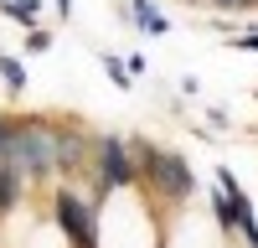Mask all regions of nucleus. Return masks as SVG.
Listing matches in <instances>:
<instances>
[{
  "instance_id": "1",
  "label": "nucleus",
  "mask_w": 258,
  "mask_h": 248,
  "mask_svg": "<svg viewBox=\"0 0 258 248\" xmlns=\"http://www.w3.org/2000/svg\"><path fill=\"white\" fill-rule=\"evenodd\" d=\"M135 145V165H140V186L150 192V202H165V207H186L197 197V165H191L181 150L170 145H155L145 135H129Z\"/></svg>"
},
{
  "instance_id": "2",
  "label": "nucleus",
  "mask_w": 258,
  "mask_h": 248,
  "mask_svg": "<svg viewBox=\"0 0 258 248\" xmlns=\"http://www.w3.org/2000/svg\"><path fill=\"white\" fill-rule=\"evenodd\" d=\"M6 165H16V171L26 176V186H52L57 181V119H47V114H11Z\"/></svg>"
},
{
  "instance_id": "3",
  "label": "nucleus",
  "mask_w": 258,
  "mask_h": 248,
  "mask_svg": "<svg viewBox=\"0 0 258 248\" xmlns=\"http://www.w3.org/2000/svg\"><path fill=\"white\" fill-rule=\"evenodd\" d=\"M52 222L68 248H98V222H103V197H93V186L57 181L52 186Z\"/></svg>"
},
{
  "instance_id": "4",
  "label": "nucleus",
  "mask_w": 258,
  "mask_h": 248,
  "mask_svg": "<svg viewBox=\"0 0 258 248\" xmlns=\"http://www.w3.org/2000/svg\"><path fill=\"white\" fill-rule=\"evenodd\" d=\"M93 197H114V192H129L140 186V165H135V145L129 135H114V130H98L93 135V150H88V176Z\"/></svg>"
},
{
  "instance_id": "5",
  "label": "nucleus",
  "mask_w": 258,
  "mask_h": 248,
  "mask_svg": "<svg viewBox=\"0 0 258 248\" xmlns=\"http://www.w3.org/2000/svg\"><path fill=\"white\" fill-rule=\"evenodd\" d=\"M88 150H93V135L78 119H57V181L88 176Z\"/></svg>"
},
{
  "instance_id": "6",
  "label": "nucleus",
  "mask_w": 258,
  "mask_h": 248,
  "mask_svg": "<svg viewBox=\"0 0 258 248\" xmlns=\"http://www.w3.org/2000/svg\"><path fill=\"white\" fill-rule=\"evenodd\" d=\"M119 21H124V26H135V31H145V36H165V31H170V16L155 6V0H124V6H119Z\"/></svg>"
},
{
  "instance_id": "7",
  "label": "nucleus",
  "mask_w": 258,
  "mask_h": 248,
  "mask_svg": "<svg viewBox=\"0 0 258 248\" xmlns=\"http://www.w3.org/2000/svg\"><path fill=\"white\" fill-rule=\"evenodd\" d=\"M207 207H212V217H217V233H222V243H238V212H232V202H227V192H222V186H212Z\"/></svg>"
},
{
  "instance_id": "8",
  "label": "nucleus",
  "mask_w": 258,
  "mask_h": 248,
  "mask_svg": "<svg viewBox=\"0 0 258 248\" xmlns=\"http://www.w3.org/2000/svg\"><path fill=\"white\" fill-rule=\"evenodd\" d=\"M41 11H47V0H0V16L16 21V26H36Z\"/></svg>"
},
{
  "instance_id": "9",
  "label": "nucleus",
  "mask_w": 258,
  "mask_h": 248,
  "mask_svg": "<svg viewBox=\"0 0 258 248\" xmlns=\"http://www.w3.org/2000/svg\"><path fill=\"white\" fill-rule=\"evenodd\" d=\"M0 78H6V93L16 98L21 88H26V62H21V57H11V52H0Z\"/></svg>"
},
{
  "instance_id": "10",
  "label": "nucleus",
  "mask_w": 258,
  "mask_h": 248,
  "mask_svg": "<svg viewBox=\"0 0 258 248\" xmlns=\"http://www.w3.org/2000/svg\"><path fill=\"white\" fill-rule=\"evenodd\" d=\"M98 68L109 73V83H114V88H135V83H129L135 73H129V62H124V57H114V52H98Z\"/></svg>"
},
{
  "instance_id": "11",
  "label": "nucleus",
  "mask_w": 258,
  "mask_h": 248,
  "mask_svg": "<svg viewBox=\"0 0 258 248\" xmlns=\"http://www.w3.org/2000/svg\"><path fill=\"white\" fill-rule=\"evenodd\" d=\"M52 26H41V21H36V26H26V41H21V52H26V57H41V52H52Z\"/></svg>"
},
{
  "instance_id": "12",
  "label": "nucleus",
  "mask_w": 258,
  "mask_h": 248,
  "mask_svg": "<svg viewBox=\"0 0 258 248\" xmlns=\"http://www.w3.org/2000/svg\"><path fill=\"white\" fill-rule=\"evenodd\" d=\"M202 11H212V16H248L243 0H202Z\"/></svg>"
},
{
  "instance_id": "13",
  "label": "nucleus",
  "mask_w": 258,
  "mask_h": 248,
  "mask_svg": "<svg viewBox=\"0 0 258 248\" xmlns=\"http://www.w3.org/2000/svg\"><path fill=\"white\" fill-rule=\"evenodd\" d=\"M227 47H238V52H253V57H258V31H253V26H243L238 36L227 41Z\"/></svg>"
},
{
  "instance_id": "14",
  "label": "nucleus",
  "mask_w": 258,
  "mask_h": 248,
  "mask_svg": "<svg viewBox=\"0 0 258 248\" xmlns=\"http://www.w3.org/2000/svg\"><path fill=\"white\" fill-rule=\"evenodd\" d=\"M57 16H62V21H68V16H73V0H57Z\"/></svg>"
},
{
  "instance_id": "15",
  "label": "nucleus",
  "mask_w": 258,
  "mask_h": 248,
  "mask_svg": "<svg viewBox=\"0 0 258 248\" xmlns=\"http://www.w3.org/2000/svg\"><path fill=\"white\" fill-rule=\"evenodd\" d=\"M181 6H191V11H202V0H181Z\"/></svg>"
},
{
  "instance_id": "16",
  "label": "nucleus",
  "mask_w": 258,
  "mask_h": 248,
  "mask_svg": "<svg viewBox=\"0 0 258 248\" xmlns=\"http://www.w3.org/2000/svg\"><path fill=\"white\" fill-rule=\"evenodd\" d=\"M243 6H248V11H258V0H243Z\"/></svg>"
},
{
  "instance_id": "17",
  "label": "nucleus",
  "mask_w": 258,
  "mask_h": 248,
  "mask_svg": "<svg viewBox=\"0 0 258 248\" xmlns=\"http://www.w3.org/2000/svg\"><path fill=\"white\" fill-rule=\"evenodd\" d=\"M253 98H258V93H253Z\"/></svg>"
}]
</instances>
